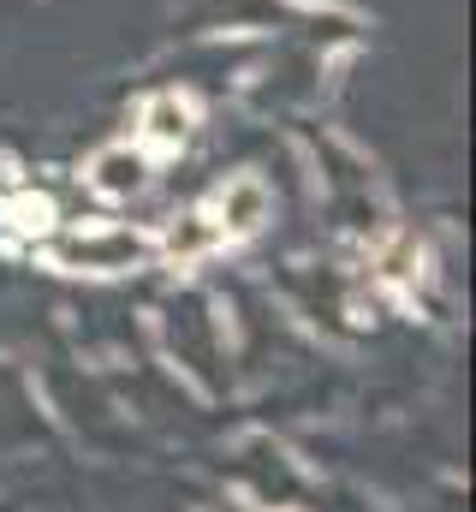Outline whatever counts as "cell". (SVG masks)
<instances>
[{"mask_svg":"<svg viewBox=\"0 0 476 512\" xmlns=\"http://www.w3.org/2000/svg\"><path fill=\"white\" fill-rule=\"evenodd\" d=\"M149 251L137 233H119V227H108V233H84V239H60V262L66 268H131L137 256Z\"/></svg>","mask_w":476,"mask_h":512,"instance_id":"1","label":"cell"},{"mask_svg":"<svg viewBox=\"0 0 476 512\" xmlns=\"http://www.w3.org/2000/svg\"><path fill=\"white\" fill-rule=\"evenodd\" d=\"M143 149H102L96 161H90V185L102 191V197H131L137 185H143Z\"/></svg>","mask_w":476,"mask_h":512,"instance_id":"4","label":"cell"},{"mask_svg":"<svg viewBox=\"0 0 476 512\" xmlns=\"http://www.w3.org/2000/svg\"><path fill=\"white\" fill-rule=\"evenodd\" d=\"M197 120V108H191V96H155L149 108H143V137L155 143V149H173V143H185V131Z\"/></svg>","mask_w":476,"mask_h":512,"instance_id":"3","label":"cell"},{"mask_svg":"<svg viewBox=\"0 0 476 512\" xmlns=\"http://www.w3.org/2000/svg\"><path fill=\"white\" fill-rule=\"evenodd\" d=\"M209 215H215V227H221V239H244V233H256L262 221H268V191H262V179H233L215 203H209Z\"/></svg>","mask_w":476,"mask_h":512,"instance_id":"2","label":"cell"}]
</instances>
